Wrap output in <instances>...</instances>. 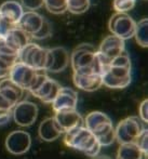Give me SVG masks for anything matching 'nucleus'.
Returning a JSON list of instances; mask_svg holds the SVG:
<instances>
[{
  "label": "nucleus",
  "instance_id": "c756f323",
  "mask_svg": "<svg viewBox=\"0 0 148 159\" xmlns=\"http://www.w3.org/2000/svg\"><path fill=\"white\" fill-rule=\"evenodd\" d=\"M135 144L144 152L145 155H147V152H148V131H147V129L143 130V132L140 134V136L136 139Z\"/></svg>",
  "mask_w": 148,
  "mask_h": 159
},
{
  "label": "nucleus",
  "instance_id": "9b49d317",
  "mask_svg": "<svg viewBox=\"0 0 148 159\" xmlns=\"http://www.w3.org/2000/svg\"><path fill=\"white\" fill-rule=\"evenodd\" d=\"M30 134L23 130L11 132L6 139V147L12 155H23L27 153L30 148Z\"/></svg>",
  "mask_w": 148,
  "mask_h": 159
},
{
  "label": "nucleus",
  "instance_id": "72a5a7b5",
  "mask_svg": "<svg viewBox=\"0 0 148 159\" xmlns=\"http://www.w3.org/2000/svg\"><path fill=\"white\" fill-rule=\"evenodd\" d=\"M12 117V111H1L0 109V126L7 125Z\"/></svg>",
  "mask_w": 148,
  "mask_h": 159
},
{
  "label": "nucleus",
  "instance_id": "412c9836",
  "mask_svg": "<svg viewBox=\"0 0 148 159\" xmlns=\"http://www.w3.org/2000/svg\"><path fill=\"white\" fill-rule=\"evenodd\" d=\"M24 13V8L20 2L10 0L6 1L0 6V14L9 19L11 22L17 24L21 19L22 14Z\"/></svg>",
  "mask_w": 148,
  "mask_h": 159
},
{
  "label": "nucleus",
  "instance_id": "c85d7f7f",
  "mask_svg": "<svg viewBox=\"0 0 148 159\" xmlns=\"http://www.w3.org/2000/svg\"><path fill=\"white\" fill-rule=\"evenodd\" d=\"M16 25L17 24L13 23L9 19H7L3 15L0 14V38L6 37Z\"/></svg>",
  "mask_w": 148,
  "mask_h": 159
},
{
  "label": "nucleus",
  "instance_id": "a878e982",
  "mask_svg": "<svg viewBox=\"0 0 148 159\" xmlns=\"http://www.w3.org/2000/svg\"><path fill=\"white\" fill-rule=\"evenodd\" d=\"M19 61L17 59L12 57H0V79L9 77L12 66Z\"/></svg>",
  "mask_w": 148,
  "mask_h": 159
},
{
  "label": "nucleus",
  "instance_id": "39448f33",
  "mask_svg": "<svg viewBox=\"0 0 148 159\" xmlns=\"http://www.w3.org/2000/svg\"><path fill=\"white\" fill-rule=\"evenodd\" d=\"M61 89V84L54 79H51L44 70H40L36 82L29 92L44 103H52Z\"/></svg>",
  "mask_w": 148,
  "mask_h": 159
},
{
  "label": "nucleus",
  "instance_id": "4468645a",
  "mask_svg": "<svg viewBox=\"0 0 148 159\" xmlns=\"http://www.w3.org/2000/svg\"><path fill=\"white\" fill-rule=\"evenodd\" d=\"M49 64L46 71L50 73H61L69 64L70 57L67 50L63 47L49 49Z\"/></svg>",
  "mask_w": 148,
  "mask_h": 159
},
{
  "label": "nucleus",
  "instance_id": "b1692460",
  "mask_svg": "<svg viewBox=\"0 0 148 159\" xmlns=\"http://www.w3.org/2000/svg\"><path fill=\"white\" fill-rule=\"evenodd\" d=\"M43 6L52 14H63L67 11V0H43Z\"/></svg>",
  "mask_w": 148,
  "mask_h": 159
},
{
  "label": "nucleus",
  "instance_id": "2f4dec72",
  "mask_svg": "<svg viewBox=\"0 0 148 159\" xmlns=\"http://www.w3.org/2000/svg\"><path fill=\"white\" fill-rule=\"evenodd\" d=\"M140 118L144 124H147L148 121V101L144 100L140 105Z\"/></svg>",
  "mask_w": 148,
  "mask_h": 159
},
{
  "label": "nucleus",
  "instance_id": "423d86ee",
  "mask_svg": "<svg viewBox=\"0 0 148 159\" xmlns=\"http://www.w3.org/2000/svg\"><path fill=\"white\" fill-rule=\"evenodd\" d=\"M131 65L121 66L109 64L108 68L102 75L103 84L110 89H124L131 84Z\"/></svg>",
  "mask_w": 148,
  "mask_h": 159
},
{
  "label": "nucleus",
  "instance_id": "f03ea898",
  "mask_svg": "<svg viewBox=\"0 0 148 159\" xmlns=\"http://www.w3.org/2000/svg\"><path fill=\"white\" fill-rule=\"evenodd\" d=\"M49 49L29 42L20 51L19 61L36 70L46 71L49 64Z\"/></svg>",
  "mask_w": 148,
  "mask_h": 159
},
{
  "label": "nucleus",
  "instance_id": "f257e3e1",
  "mask_svg": "<svg viewBox=\"0 0 148 159\" xmlns=\"http://www.w3.org/2000/svg\"><path fill=\"white\" fill-rule=\"evenodd\" d=\"M64 143L68 147L94 158L101 153L102 145L97 142L95 135L84 126L76 127L64 133Z\"/></svg>",
  "mask_w": 148,
  "mask_h": 159
},
{
  "label": "nucleus",
  "instance_id": "5701e85b",
  "mask_svg": "<svg viewBox=\"0 0 148 159\" xmlns=\"http://www.w3.org/2000/svg\"><path fill=\"white\" fill-rule=\"evenodd\" d=\"M134 36L136 38V41L143 48H146L148 46V22L147 19L141 20L138 23H136L135 33Z\"/></svg>",
  "mask_w": 148,
  "mask_h": 159
},
{
  "label": "nucleus",
  "instance_id": "473e14b6",
  "mask_svg": "<svg viewBox=\"0 0 148 159\" xmlns=\"http://www.w3.org/2000/svg\"><path fill=\"white\" fill-rule=\"evenodd\" d=\"M15 105L11 103L9 100H7L3 95L0 94V109L1 111H12V108Z\"/></svg>",
  "mask_w": 148,
  "mask_h": 159
},
{
  "label": "nucleus",
  "instance_id": "1a4fd4ad",
  "mask_svg": "<svg viewBox=\"0 0 148 159\" xmlns=\"http://www.w3.org/2000/svg\"><path fill=\"white\" fill-rule=\"evenodd\" d=\"M38 116V106L30 101L22 100L12 108V117L20 127H30Z\"/></svg>",
  "mask_w": 148,
  "mask_h": 159
},
{
  "label": "nucleus",
  "instance_id": "f8f14e48",
  "mask_svg": "<svg viewBox=\"0 0 148 159\" xmlns=\"http://www.w3.org/2000/svg\"><path fill=\"white\" fill-rule=\"evenodd\" d=\"M54 119L63 131V134L76 127L83 126V118L78 113L77 108L55 111Z\"/></svg>",
  "mask_w": 148,
  "mask_h": 159
},
{
  "label": "nucleus",
  "instance_id": "6ab92c4d",
  "mask_svg": "<svg viewBox=\"0 0 148 159\" xmlns=\"http://www.w3.org/2000/svg\"><path fill=\"white\" fill-rule=\"evenodd\" d=\"M0 94L3 95L7 100H9L13 104H16L23 100L25 95V90L13 82L9 77L3 78L0 81Z\"/></svg>",
  "mask_w": 148,
  "mask_h": 159
},
{
  "label": "nucleus",
  "instance_id": "a211bd4d",
  "mask_svg": "<svg viewBox=\"0 0 148 159\" xmlns=\"http://www.w3.org/2000/svg\"><path fill=\"white\" fill-rule=\"evenodd\" d=\"M31 36L28 33L24 32L23 30L19 27V26H15L6 37H3V40L6 41V43L10 47L12 50L16 51L20 53V51L24 48L27 43H29L31 41Z\"/></svg>",
  "mask_w": 148,
  "mask_h": 159
},
{
  "label": "nucleus",
  "instance_id": "ddd939ff",
  "mask_svg": "<svg viewBox=\"0 0 148 159\" xmlns=\"http://www.w3.org/2000/svg\"><path fill=\"white\" fill-rule=\"evenodd\" d=\"M51 104H52L54 111L76 109L78 104V94L73 89L67 88V87H61L59 93Z\"/></svg>",
  "mask_w": 148,
  "mask_h": 159
},
{
  "label": "nucleus",
  "instance_id": "4be33fe9",
  "mask_svg": "<svg viewBox=\"0 0 148 159\" xmlns=\"http://www.w3.org/2000/svg\"><path fill=\"white\" fill-rule=\"evenodd\" d=\"M146 159L147 155L135 144V143H129V144H120L117 152L116 159Z\"/></svg>",
  "mask_w": 148,
  "mask_h": 159
},
{
  "label": "nucleus",
  "instance_id": "20e7f679",
  "mask_svg": "<svg viewBox=\"0 0 148 159\" xmlns=\"http://www.w3.org/2000/svg\"><path fill=\"white\" fill-rule=\"evenodd\" d=\"M144 129L146 128L141 118L135 117V116L127 117L121 120L115 128L116 140L118 141L119 144L135 143L136 139L140 136Z\"/></svg>",
  "mask_w": 148,
  "mask_h": 159
},
{
  "label": "nucleus",
  "instance_id": "f3484780",
  "mask_svg": "<svg viewBox=\"0 0 148 159\" xmlns=\"http://www.w3.org/2000/svg\"><path fill=\"white\" fill-rule=\"evenodd\" d=\"M43 20L44 17L36 11H27L22 14L17 26L31 36L40 30L42 23H43Z\"/></svg>",
  "mask_w": 148,
  "mask_h": 159
},
{
  "label": "nucleus",
  "instance_id": "dca6fc26",
  "mask_svg": "<svg viewBox=\"0 0 148 159\" xmlns=\"http://www.w3.org/2000/svg\"><path fill=\"white\" fill-rule=\"evenodd\" d=\"M74 84L80 90L94 92L103 86L102 76L97 74H77L73 75Z\"/></svg>",
  "mask_w": 148,
  "mask_h": 159
},
{
  "label": "nucleus",
  "instance_id": "cd10ccee",
  "mask_svg": "<svg viewBox=\"0 0 148 159\" xmlns=\"http://www.w3.org/2000/svg\"><path fill=\"white\" fill-rule=\"evenodd\" d=\"M136 0H114V9L116 12L127 13L135 6Z\"/></svg>",
  "mask_w": 148,
  "mask_h": 159
},
{
  "label": "nucleus",
  "instance_id": "7ed1b4c3",
  "mask_svg": "<svg viewBox=\"0 0 148 159\" xmlns=\"http://www.w3.org/2000/svg\"><path fill=\"white\" fill-rule=\"evenodd\" d=\"M95 48L92 44H79L73 51L70 64L74 73L77 74H95L93 70V61L95 57Z\"/></svg>",
  "mask_w": 148,
  "mask_h": 159
},
{
  "label": "nucleus",
  "instance_id": "7c9ffc66",
  "mask_svg": "<svg viewBox=\"0 0 148 159\" xmlns=\"http://www.w3.org/2000/svg\"><path fill=\"white\" fill-rule=\"evenodd\" d=\"M22 6L28 11H36L43 6V0H21Z\"/></svg>",
  "mask_w": 148,
  "mask_h": 159
},
{
  "label": "nucleus",
  "instance_id": "9d476101",
  "mask_svg": "<svg viewBox=\"0 0 148 159\" xmlns=\"http://www.w3.org/2000/svg\"><path fill=\"white\" fill-rule=\"evenodd\" d=\"M83 126L89 129L95 138L103 135L115 128L110 118L102 111H92L88 114L83 120Z\"/></svg>",
  "mask_w": 148,
  "mask_h": 159
},
{
  "label": "nucleus",
  "instance_id": "0eeeda50",
  "mask_svg": "<svg viewBox=\"0 0 148 159\" xmlns=\"http://www.w3.org/2000/svg\"><path fill=\"white\" fill-rule=\"evenodd\" d=\"M135 27V21L129 14L123 12H116L108 22V28L110 33L123 40L134 37Z\"/></svg>",
  "mask_w": 148,
  "mask_h": 159
},
{
  "label": "nucleus",
  "instance_id": "bb28decb",
  "mask_svg": "<svg viewBox=\"0 0 148 159\" xmlns=\"http://www.w3.org/2000/svg\"><path fill=\"white\" fill-rule=\"evenodd\" d=\"M51 34H52V25H51V23L48 20L44 19L40 30H38L37 33L34 34V35H31V38H33V39H37V40H42V39H44V38L50 37Z\"/></svg>",
  "mask_w": 148,
  "mask_h": 159
},
{
  "label": "nucleus",
  "instance_id": "2eb2a0df",
  "mask_svg": "<svg viewBox=\"0 0 148 159\" xmlns=\"http://www.w3.org/2000/svg\"><path fill=\"white\" fill-rule=\"evenodd\" d=\"M124 50H125L124 40L119 38L116 35H110V36H107L101 42L98 52H101L106 59L111 61L116 57H118L119 54H121Z\"/></svg>",
  "mask_w": 148,
  "mask_h": 159
},
{
  "label": "nucleus",
  "instance_id": "6e6552de",
  "mask_svg": "<svg viewBox=\"0 0 148 159\" xmlns=\"http://www.w3.org/2000/svg\"><path fill=\"white\" fill-rule=\"evenodd\" d=\"M39 71L40 70H36L28 65L17 61L11 68L9 78L25 91H29L36 82Z\"/></svg>",
  "mask_w": 148,
  "mask_h": 159
},
{
  "label": "nucleus",
  "instance_id": "393cba45",
  "mask_svg": "<svg viewBox=\"0 0 148 159\" xmlns=\"http://www.w3.org/2000/svg\"><path fill=\"white\" fill-rule=\"evenodd\" d=\"M90 8V0H67V11L74 14H82Z\"/></svg>",
  "mask_w": 148,
  "mask_h": 159
},
{
  "label": "nucleus",
  "instance_id": "aec40b11",
  "mask_svg": "<svg viewBox=\"0 0 148 159\" xmlns=\"http://www.w3.org/2000/svg\"><path fill=\"white\" fill-rule=\"evenodd\" d=\"M38 133L41 140L46 142H53L62 135L63 131L61 130L54 117H49L41 121L38 129Z\"/></svg>",
  "mask_w": 148,
  "mask_h": 159
}]
</instances>
